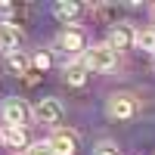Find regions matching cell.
Wrapping results in <instances>:
<instances>
[{
	"label": "cell",
	"instance_id": "5bb4252c",
	"mask_svg": "<svg viewBox=\"0 0 155 155\" xmlns=\"http://www.w3.org/2000/svg\"><path fill=\"white\" fill-rule=\"evenodd\" d=\"M93 16L99 22H112V25H118V6H93Z\"/></svg>",
	"mask_w": 155,
	"mask_h": 155
},
{
	"label": "cell",
	"instance_id": "30bf717a",
	"mask_svg": "<svg viewBox=\"0 0 155 155\" xmlns=\"http://www.w3.org/2000/svg\"><path fill=\"white\" fill-rule=\"evenodd\" d=\"M62 78H65V84H68V87H84V84H87V78H90V71H87L84 62H65Z\"/></svg>",
	"mask_w": 155,
	"mask_h": 155
},
{
	"label": "cell",
	"instance_id": "7a4b0ae2",
	"mask_svg": "<svg viewBox=\"0 0 155 155\" xmlns=\"http://www.w3.org/2000/svg\"><path fill=\"white\" fill-rule=\"evenodd\" d=\"M0 115H3L6 127H28V121L34 118V115H31V106H28L25 99H19V96L3 99V106H0Z\"/></svg>",
	"mask_w": 155,
	"mask_h": 155
},
{
	"label": "cell",
	"instance_id": "8fae6325",
	"mask_svg": "<svg viewBox=\"0 0 155 155\" xmlns=\"http://www.w3.org/2000/svg\"><path fill=\"white\" fill-rule=\"evenodd\" d=\"M0 137H3V143L9 149H28V134H25V127H3L0 130Z\"/></svg>",
	"mask_w": 155,
	"mask_h": 155
},
{
	"label": "cell",
	"instance_id": "5b68a950",
	"mask_svg": "<svg viewBox=\"0 0 155 155\" xmlns=\"http://www.w3.org/2000/svg\"><path fill=\"white\" fill-rule=\"evenodd\" d=\"M50 143H53L56 155H78V149H81V137H78L71 127H56L53 137H50Z\"/></svg>",
	"mask_w": 155,
	"mask_h": 155
},
{
	"label": "cell",
	"instance_id": "9a60e30c",
	"mask_svg": "<svg viewBox=\"0 0 155 155\" xmlns=\"http://www.w3.org/2000/svg\"><path fill=\"white\" fill-rule=\"evenodd\" d=\"M25 155H56V149H53L50 140H37V143H31L25 149Z\"/></svg>",
	"mask_w": 155,
	"mask_h": 155
},
{
	"label": "cell",
	"instance_id": "9c48e42d",
	"mask_svg": "<svg viewBox=\"0 0 155 155\" xmlns=\"http://www.w3.org/2000/svg\"><path fill=\"white\" fill-rule=\"evenodd\" d=\"M22 44V31H19V25L16 22H0V50L9 56V53H16Z\"/></svg>",
	"mask_w": 155,
	"mask_h": 155
},
{
	"label": "cell",
	"instance_id": "ac0fdd59",
	"mask_svg": "<svg viewBox=\"0 0 155 155\" xmlns=\"http://www.w3.org/2000/svg\"><path fill=\"white\" fill-rule=\"evenodd\" d=\"M12 12H19L16 3H0V16H12Z\"/></svg>",
	"mask_w": 155,
	"mask_h": 155
},
{
	"label": "cell",
	"instance_id": "277c9868",
	"mask_svg": "<svg viewBox=\"0 0 155 155\" xmlns=\"http://www.w3.org/2000/svg\"><path fill=\"white\" fill-rule=\"evenodd\" d=\"M31 115H34V121H41V124H59L62 115H65V109H62L59 99L44 96V99H37L31 106Z\"/></svg>",
	"mask_w": 155,
	"mask_h": 155
},
{
	"label": "cell",
	"instance_id": "e0dca14e",
	"mask_svg": "<svg viewBox=\"0 0 155 155\" xmlns=\"http://www.w3.org/2000/svg\"><path fill=\"white\" fill-rule=\"evenodd\" d=\"M93 155H121V149L112 143V140H102V143L93 146Z\"/></svg>",
	"mask_w": 155,
	"mask_h": 155
},
{
	"label": "cell",
	"instance_id": "7c38bea8",
	"mask_svg": "<svg viewBox=\"0 0 155 155\" xmlns=\"http://www.w3.org/2000/svg\"><path fill=\"white\" fill-rule=\"evenodd\" d=\"M28 68H31V56H28V53L16 50V53L6 56V71H9V74H28Z\"/></svg>",
	"mask_w": 155,
	"mask_h": 155
},
{
	"label": "cell",
	"instance_id": "52a82bcc",
	"mask_svg": "<svg viewBox=\"0 0 155 155\" xmlns=\"http://www.w3.org/2000/svg\"><path fill=\"white\" fill-rule=\"evenodd\" d=\"M59 47L65 50V53H87V37H84V31L81 28H65L59 34Z\"/></svg>",
	"mask_w": 155,
	"mask_h": 155
},
{
	"label": "cell",
	"instance_id": "6da1fadb",
	"mask_svg": "<svg viewBox=\"0 0 155 155\" xmlns=\"http://www.w3.org/2000/svg\"><path fill=\"white\" fill-rule=\"evenodd\" d=\"M81 62L87 65V71H112L118 65V53H115L109 44H93V47H87Z\"/></svg>",
	"mask_w": 155,
	"mask_h": 155
},
{
	"label": "cell",
	"instance_id": "d6986e66",
	"mask_svg": "<svg viewBox=\"0 0 155 155\" xmlns=\"http://www.w3.org/2000/svg\"><path fill=\"white\" fill-rule=\"evenodd\" d=\"M0 143H3V137H0Z\"/></svg>",
	"mask_w": 155,
	"mask_h": 155
},
{
	"label": "cell",
	"instance_id": "3957f363",
	"mask_svg": "<svg viewBox=\"0 0 155 155\" xmlns=\"http://www.w3.org/2000/svg\"><path fill=\"white\" fill-rule=\"evenodd\" d=\"M106 112H109V118H115V121H130L134 115L140 112V99L134 93H112Z\"/></svg>",
	"mask_w": 155,
	"mask_h": 155
},
{
	"label": "cell",
	"instance_id": "ba28073f",
	"mask_svg": "<svg viewBox=\"0 0 155 155\" xmlns=\"http://www.w3.org/2000/svg\"><path fill=\"white\" fill-rule=\"evenodd\" d=\"M53 16L62 25H74L78 19L84 16V3H78V0H59V3L53 6Z\"/></svg>",
	"mask_w": 155,
	"mask_h": 155
},
{
	"label": "cell",
	"instance_id": "2e32d148",
	"mask_svg": "<svg viewBox=\"0 0 155 155\" xmlns=\"http://www.w3.org/2000/svg\"><path fill=\"white\" fill-rule=\"evenodd\" d=\"M31 65H34L37 71L44 74V71H47L50 65H53V53H47V50H41V53H34V56H31Z\"/></svg>",
	"mask_w": 155,
	"mask_h": 155
},
{
	"label": "cell",
	"instance_id": "4fadbf2b",
	"mask_svg": "<svg viewBox=\"0 0 155 155\" xmlns=\"http://www.w3.org/2000/svg\"><path fill=\"white\" fill-rule=\"evenodd\" d=\"M137 47L146 50V53H155V28H143L137 31Z\"/></svg>",
	"mask_w": 155,
	"mask_h": 155
},
{
	"label": "cell",
	"instance_id": "ffe728a7",
	"mask_svg": "<svg viewBox=\"0 0 155 155\" xmlns=\"http://www.w3.org/2000/svg\"><path fill=\"white\" fill-rule=\"evenodd\" d=\"M152 16H155V12H152Z\"/></svg>",
	"mask_w": 155,
	"mask_h": 155
},
{
	"label": "cell",
	"instance_id": "8992f818",
	"mask_svg": "<svg viewBox=\"0 0 155 155\" xmlns=\"http://www.w3.org/2000/svg\"><path fill=\"white\" fill-rule=\"evenodd\" d=\"M109 47L115 50V53L137 47V31H134V25H130V22H118V25H112V31H109Z\"/></svg>",
	"mask_w": 155,
	"mask_h": 155
}]
</instances>
